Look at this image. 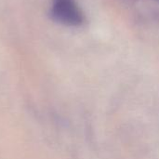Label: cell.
I'll list each match as a JSON object with an SVG mask.
<instances>
[{"mask_svg": "<svg viewBox=\"0 0 159 159\" xmlns=\"http://www.w3.org/2000/svg\"><path fill=\"white\" fill-rule=\"evenodd\" d=\"M50 15L53 20L68 27L81 26L85 15L76 0H52Z\"/></svg>", "mask_w": 159, "mask_h": 159, "instance_id": "6da1fadb", "label": "cell"}]
</instances>
